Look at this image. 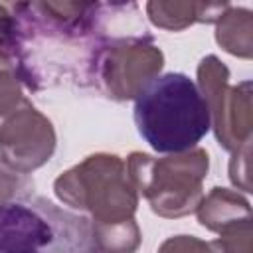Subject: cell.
<instances>
[{
    "label": "cell",
    "instance_id": "6da1fadb",
    "mask_svg": "<svg viewBox=\"0 0 253 253\" xmlns=\"http://www.w3.org/2000/svg\"><path fill=\"white\" fill-rule=\"evenodd\" d=\"M8 30L12 67L30 89L93 87L121 40L107 28L117 4H91L81 16H55L42 4H18Z\"/></svg>",
    "mask_w": 253,
    "mask_h": 253
},
{
    "label": "cell",
    "instance_id": "7a4b0ae2",
    "mask_svg": "<svg viewBox=\"0 0 253 253\" xmlns=\"http://www.w3.org/2000/svg\"><path fill=\"white\" fill-rule=\"evenodd\" d=\"M132 119L144 142L160 154L194 148L211 128V109L198 83L180 71L150 79L134 99Z\"/></svg>",
    "mask_w": 253,
    "mask_h": 253
},
{
    "label": "cell",
    "instance_id": "3957f363",
    "mask_svg": "<svg viewBox=\"0 0 253 253\" xmlns=\"http://www.w3.org/2000/svg\"><path fill=\"white\" fill-rule=\"evenodd\" d=\"M0 253H105L89 217L47 198L0 204Z\"/></svg>",
    "mask_w": 253,
    "mask_h": 253
}]
</instances>
